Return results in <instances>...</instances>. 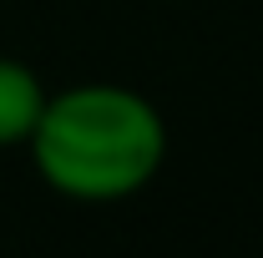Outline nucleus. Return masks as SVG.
Returning a JSON list of instances; mask_svg holds the SVG:
<instances>
[{
    "mask_svg": "<svg viewBox=\"0 0 263 258\" xmlns=\"http://www.w3.org/2000/svg\"><path fill=\"white\" fill-rule=\"evenodd\" d=\"M31 167L71 202H127L167 162V122L122 81H81L51 91L31 142Z\"/></svg>",
    "mask_w": 263,
    "mask_h": 258,
    "instance_id": "obj_1",
    "label": "nucleus"
},
{
    "mask_svg": "<svg viewBox=\"0 0 263 258\" xmlns=\"http://www.w3.org/2000/svg\"><path fill=\"white\" fill-rule=\"evenodd\" d=\"M46 81L31 61L21 56H0V147H26L41 106H46Z\"/></svg>",
    "mask_w": 263,
    "mask_h": 258,
    "instance_id": "obj_2",
    "label": "nucleus"
}]
</instances>
